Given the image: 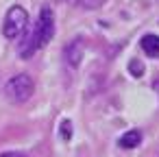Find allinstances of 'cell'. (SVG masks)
I'll return each mask as SVG.
<instances>
[{"mask_svg": "<svg viewBox=\"0 0 159 157\" xmlns=\"http://www.w3.org/2000/svg\"><path fill=\"white\" fill-rule=\"evenodd\" d=\"M81 50H83V42L79 39V42H72V46L68 48V63L70 66H76L79 61H81Z\"/></svg>", "mask_w": 159, "mask_h": 157, "instance_id": "cell-6", "label": "cell"}, {"mask_svg": "<svg viewBox=\"0 0 159 157\" xmlns=\"http://www.w3.org/2000/svg\"><path fill=\"white\" fill-rule=\"evenodd\" d=\"M55 35V16H52V9L50 7H44L39 11V18L35 22V26L31 29V33L26 35L24 44L20 46V57L22 59H29L33 57L39 48H44Z\"/></svg>", "mask_w": 159, "mask_h": 157, "instance_id": "cell-1", "label": "cell"}, {"mask_svg": "<svg viewBox=\"0 0 159 157\" xmlns=\"http://www.w3.org/2000/svg\"><path fill=\"white\" fill-rule=\"evenodd\" d=\"M29 31V13L22 9V7H11L5 16V24H2V35L9 39V42H16L20 39L22 35H26Z\"/></svg>", "mask_w": 159, "mask_h": 157, "instance_id": "cell-2", "label": "cell"}, {"mask_svg": "<svg viewBox=\"0 0 159 157\" xmlns=\"http://www.w3.org/2000/svg\"><path fill=\"white\" fill-rule=\"evenodd\" d=\"M129 68H131V74H133V76H139V74H142V63H139V61H131Z\"/></svg>", "mask_w": 159, "mask_h": 157, "instance_id": "cell-8", "label": "cell"}, {"mask_svg": "<svg viewBox=\"0 0 159 157\" xmlns=\"http://www.w3.org/2000/svg\"><path fill=\"white\" fill-rule=\"evenodd\" d=\"M35 92V81L29 74H16L7 83V96L13 103H26Z\"/></svg>", "mask_w": 159, "mask_h": 157, "instance_id": "cell-3", "label": "cell"}, {"mask_svg": "<svg viewBox=\"0 0 159 157\" xmlns=\"http://www.w3.org/2000/svg\"><path fill=\"white\" fill-rule=\"evenodd\" d=\"M142 50L148 55V57H159V35H144L142 37Z\"/></svg>", "mask_w": 159, "mask_h": 157, "instance_id": "cell-4", "label": "cell"}, {"mask_svg": "<svg viewBox=\"0 0 159 157\" xmlns=\"http://www.w3.org/2000/svg\"><path fill=\"white\" fill-rule=\"evenodd\" d=\"M2 157H24V155H20V153H5Z\"/></svg>", "mask_w": 159, "mask_h": 157, "instance_id": "cell-9", "label": "cell"}, {"mask_svg": "<svg viewBox=\"0 0 159 157\" xmlns=\"http://www.w3.org/2000/svg\"><path fill=\"white\" fill-rule=\"evenodd\" d=\"M139 142H142V133L139 131H129V133H124L120 137V146L122 148H135V146H139Z\"/></svg>", "mask_w": 159, "mask_h": 157, "instance_id": "cell-5", "label": "cell"}, {"mask_svg": "<svg viewBox=\"0 0 159 157\" xmlns=\"http://www.w3.org/2000/svg\"><path fill=\"white\" fill-rule=\"evenodd\" d=\"M61 137L63 140H70L72 137V124H70V120H63L61 122Z\"/></svg>", "mask_w": 159, "mask_h": 157, "instance_id": "cell-7", "label": "cell"}, {"mask_svg": "<svg viewBox=\"0 0 159 157\" xmlns=\"http://www.w3.org/2000/svg\"><path fill=\"white\" fill-rule=\"evenodd\" d=\"M66 2H70V5H76V2H79V0H66Z\"/></svg>", "mask_w": 159, "mask_h": 157, "instance_id": "cell-10", "label": "cell"}]
</instances>
